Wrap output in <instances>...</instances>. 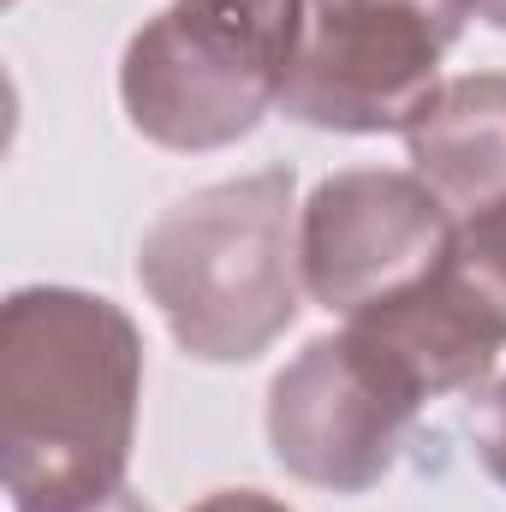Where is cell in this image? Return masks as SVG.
<instances>
[{
  "instance_id": "cell-1",
  "label": "cell",
  "mask_w": 506,
  "mask_h": 512,
  "mask_svg": "<svg viewBox=\"0 0 506 512\" xmlns=\"http://www.w3.org/2000/svg\"><path fill=\"white\" fill-rule=\"evenodd\" d=\"M143 334L114 298L18 286L0 304V477L12 512H90L126 489Z\"/></svg>"
},
{
  "instance_id": "cell-2",
  "label": "cell",
  "mask_w": 506,
  "mask_h": 512,
  "mask_svg": "<svg viewBox=\"0 0 506 512\" xmlns=\"http://www.w3.org/2000/svg\"><path fill=\"white\" fill-rule=\"evenodd\" d=\"M292 167L203 185L155 215L137 245V280L167 334L197 364H251L304 298Z\"/></svg>"
},
{
  "instance_id": "cell-3",
  "label": "cell",
  "mask_w": 506,
  "mask_h": 512,
  "mask_svg": "<svg viewBox=\"0 0 506 512\" xmlns=\"http://www.w3.org/2000/svg\"><path fill=\"white\" fill-rule=\"evenodd\" d=\"M310 0H167L120 60L126 120L149 143L227 149L280 108Z\"/></svg>"
},
{
  "instance_id": "cell-4",
  "label": "cell",
  "mask_w": 506,
  "mask_h": 512,
  "mask_svg": "<svg viewBox=\"0 0 506 512\" xmlns=\"http://www.w3.org/2000/svg\"><path fill=\"white\" fill-rule=\"evenodd\" d=\"M465 18L471 0H310L280 108L298 126L346 137L405 131L441 90L435 72Z\"/></svg>"
},
{
  "instance_id": "cell-5",
  "label": "cell",
  "mask_w": 506,
  "mask_h": 512,
  "mask_svg": "<svg viewBox=\"0 0 506 512\" xmlns=\"http://www.w3.org/2000/svg\"><path fill=\"white\" fill-rule=\"evenodd\" d=\"M453 233L459 215L417 173L346 167L322 179L298 215L304 292L334 316H358L435 274L453 251Z\"/></svg>"
},
{
  "instance_id": "cell-6",
  "label": "cell",
  "mask_w": 506,
  "mask_h": 512,
  "mask_svg": "<svg viewBox=\"0 0 506 512\" xmlns=\"http://www.w3.org/2000/svg\"><path fill=\"white\" fill-rule=\"evenodd\" d=\"M417 399L340 328L310 340L268 387V447L316 489L364 495L399 465Z\"/></svg>"
},
{
  "instance_id": "cell-7",
  "label": "cell",
  "mask_w": 506,
  "mask_h": 512,
  "mask_svg": "<svg viewBox=\"0 0 506 512\" xmlns=\"http://www.w3.org/2000/svg\"><path fill=\"white\" fill-rule=\"evenodd\" d=\"M411 173L459 215L506 203V72H471L441 84L405 126Z\"/></svg>"
},
{
  "instance_id": "cell-8",
  "label": "cell",
  "mask_w": 506,
  "mask_h": 512,
  "mask_svg": "<svg viewBox=\"0 0 506 512\" xmlns=\"http://www.w3.org/2000/svg\"><path fill=\"white\" fill-rule=\"evenodd\" d=\"M447 262L465 274V286L489 304V316L501 322V334H506V203L459 221Z\"/></svg>"
},
{
  "instance_id": "cell-9",
  "label": "cell",
  "mask_w": 506,
  "mask_h": 512,
  "mask_svg": "<svg viewBox=\"0 0 506 512\" xmlns=\"http://www.w3.org/2000/svg\"><path fill=\"white\" fill-rule=\"evenodd\" d=\"M471 441H477L483 471L506 489V376L477 399V411H471Z\"/></svg>"
},
{
  "instance_id": "cell-10",
  "label": "cell",
  "mask_w": 506,
  "mask_h": 512,
  "mask_svg": "<svg viewBox=\"0 0 506 512\" xmlns=\"http://www.w3.org/2000/svg\"><path fill=\"white\" fill-rule=\"evenodd\" d=\"M191 512H292V507L274 501V495H262V489H221V495L197 501Z\"/></svg>"
},
{
  "instance_id": "cell-11",
  "label": "cell",
  "mask_w": 506,
  "mask_h": 512,
  "mask_svg": "<svg viewBox=\"0 0 506 512\" xmlns=\"http://www.w3.org/2000/svg\"><path fill=\"white\" fill-rule=\"evenodd\" d=\"M90 512H149V507H143L137 495H126V489H120L114 501H102V507H90Z\"/></svg>"
},
{
  "instance_id": "cell-12",
  "label": "cell",
  "mask_w": 506,
  "mask_h": 512,
  "mask_svg": "<svg viewBox=\"0 0 506 512\" xmlns=\"http://www.w3.org/2000/svg\"><path fill=\"white\" fill-rule=\"evenodd\" d=\"M471 6H477V12H483L495 30H506V0H471Z\"/></svg>"
}]
</instances>
